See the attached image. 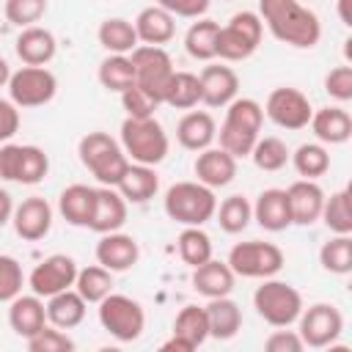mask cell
<instances>
[{
    "label": "cell",
    "instance_id": "cell-16",
    "mask_svg": "<svg viewBox=\"0 0 352 352\" xmlns=\"http://www.w3.org/2000/svg\"><path fill=\"white\" fill-rule=\"evenodd\" d=\"M52 217H55V212H52V206H50L47 198H41V195H28V198H22V204L14 206L11 226H14V231H16L19 239H25V242H38V239H44V236L50 234Z\"/></svg>",
    "mask_w": 352,
    "mask_h": 352
},
{
    "label": "cell",
    "instance_id": "cell-51",
    "mask_svg": "<svg viewBox=\"0 0 352 352\" xmlns=\"http://www.w3.org/2000/svg\"><path fill=\"white\" fill-rule=\"evenodd\" d=\"M212 0H157V6H162L168 14L182 16V19H198L209 11Z\"/></svg>",
    "mask_w": 352,
    "mask_h": 352
},
{
    "label": "cell",
    "instance_id": "cell-37",
    "mask_svg": "<svg viewBox=\"0 0 352 352\" xmlns=\"http://www.w3.org/2000/svg\"><path fill=\"white\" fill-rule=\"evenodd\" d=\"M212 220H217L220 231H226V234H242L253 220V204L239 192L228 195V198H223L217 204Z\"/></svg>",
    "mask_w": 352,
    "mask_h": 352
},
{
    "label": "cell",
    "instance_id": "cell-35",
    "mask_svg": "<svg viewBox=\"0 0 352 352\" xmlns=\"http://www.w3.org/2000/svg\"><path fill=\"white\" fill-rule=\"evenodd\" d=\"M201 102V82L198 74L192 72H173L165 94H162V104L173 107V110H192Z\"/></svg>",
    "mask_w": 352,
    "mask_h": 352
},
{
    "label": "cell",
    "instance_id": "cell-39",
    "mask_svg": "<svg viewBox=\"0 0 352 352\" xmlns=\"http://www.w3.org/2000/svg\"><path fill=\"white\" fill-rule=\"evenodd\" d=\"M319 264L330 275H349L352 272V236L349 234H333L319 248Z\"/></svg>",
    "mask_w": 352,
    "mask_h": 352
},
{
    "label": "cell",
    "instance_id": "cell-45",
    "mask_svg": "<svg viewBox=\"0 0 352 352\" xmlns=\"http://www.w3.org/2000/svg\"><path fill=\"white\" fill-rule=\"evenodd\" d=\"M25 344H28L30 352H74V349H77L74 338H72L66 330H60V327H55V324H50V322H47L36 336L25 338Z\"/></svg>",
    "mask_w": 352,
    "mask_h": 352
},
{
    "label": "cell",
    "instance_id": "cell-44",
    "mask_svg": "<svg viewBox=\"0 0 352 352\" xmlns=\"http://www.w3.org/2000/svg\"><path fill=\"white\" fill-rule=\"evenodd\" d=\"M176 248L182 261L190 267H198L206 258H212V236L204 231V226H184L176 239Z\"/></svg>",
    "mask_w": 352,
    "mask_h": 352
},
{
    "label": "cell",
    "instance_id": "cell-4",
    "mask_svg": "<svg viewBox=\"0 0 352 352\" xmlns=\"http://www.w3.org/2000/svg\"><path fill=\"white\" fill-rule=\"evenodd\" d=\"M77 154L82 168L104 187H116L124 176V170L129 168V160L121 148V143L116 138H110L107 132H88L80 138L77 143Z\"/></svg>",
    "mask_w": 352,
    "mask_h": 352
},
{
    "label": "cell",
    "instance_id": "cell-50",
    "mask_svg": "<svg viewBox=\"0 0 352 352\" xmlns=\"http://www.w3.org/2000/svg\"><path fill=\"white\" fill-rule=\"evenodd\" d=\"M264 349L267 352H302L305 344L300 338L297 330H286V327H278L275 333H270L264 338Z\"/></svg>",
    "mask_w": 352,
    "mask_h": 352
},
{
    "label": "cell",
    "instance_id": "cell-42",
    "mask_svg": "<svg viewBox=\"0 0 352 352\" xmlns=\"http://www.w3.org/2000/svg\"><path fill=\"white\" fill-rule=\"evenodd\" d=\"M289 146L280 140V138H275V135H258V140L253 143V148H250V160H253V165L258 168V170H264V173H275V170H280V168H286L289 165Z\"/></svg>",
    "mask_w": 352,
    "mask_h": 352
},
{
    "label": "cell",
    "instance_id": "cell-31",
    "mask_svg": "<svg viewBox=\"0 0 352 352\" xmlns=\"http://www.w3.org/2000/svg\"><path fill=\"white\" fill-rule=\"evenodd\" d=\"M116 190L124 195L126 204H146L157 195L160 190V176L151 165H138V162H129V168L124 170L121 182L116 184Z\"/></svg>",
    "mask_w": 352,
    "mask_h": 352
},
{
    "label": "cell",
    "instance_id": "cell-27",
    "mask_svg": "<svg viewBox=\"0 0 352 352\" xmlns=\"http://www.w3.org/2000/svg\"><path fill=\"white\" fill-rule=\"evenodd\" d=\"M126 223V201L116 187H96V204H94V214L88 228L96 234H107V231H118Z\"/></svg>",
    "mask_w": 352,
    "mask_h": 352
},
{
    "label": "cell",
    "instance_id": "cell-13",
    "mask_svg": "<svg viewBox=\"0 0 352 352\" xmlns=\"http://www.w3.org/2000/svg\"><path fill=\"white\" fill-rule=\"evenodd\" d=\"M129 58H132V66H135V85H140L143 91H148V94L162 104L165 85H168L170 74L176 72L170 55L165 52V47L138 44V47L129 52Z\"/></svg>",
    "mask_w": 352,
    "mask_h": 352
},
{
    "label": "cell",
    "instance_id": "cell-12",
    "mask_svg": "<svg viewBox=\"0 0 352 352\" xmlns=\"http://www.w3.org/2000/svg\"><path fill=\"white\" fill-rule=\"evenodd\" d=\"M8 99L22 107H44L58 94V77L47 66H19L8 80Z\"/></svg>",
    "mask_w": 352,
    "mask_h": 352
},
{
    "label": "cell",
    "instance_id": "cell-32",
    "mask_svg": "<svg viewBox=\"0 0 352 352\" xmlns=\"http://www.w3.org/2000/svg\"><path fill=\"white\" fill-rule=\"evenodd\" d=\"M47 322L60 327V330H72L77 324H82L85 319V311H88V302L77 294V289H63L52 297H47Z\"/></svg>",
    "mask_w": 352,
    "mask_h": 352
},
{
    "label": "cell",
    "instance_id": "cell-17",
    "mask_svg": "<svg viewBox=\"0 0 352 352\" xmlns=\"http://www.w3.org/2000/svg\"><path fill=\"white\" fill-rule=\"evenodd\" d=\"M94 256H96V264H102L104 270H110L116 275V272L132 270L140 261V245H138V239L132 234H124L118 228V231L99 234Z\"/></svg>",
    "mask_w": 352,
    "mask_h": 352
},
{
    "label": "cell",
    "instance_id": "cell-7",
    "mask_svg": "<svg viewBox=\"0 0 352 352\" xmlns=\"http://www.w3.org/2000/svg\"><path fill=\"white\" fill-rule=\"evenodd\" d=\"M264 36V25L261 16L256 11H236L226 25H220L217 33V58L226 63H236V60H248Z\"/></svg>",
    "mask_w": 352,
    "mask_h": 352
},
{
    "label": "cell",
    "instance_id": "cell-53",
    "mask_svg": "<svg viewBox=\"0 0 352 352\" xmlns=\"http://www.w3.org/2000/svg\"><path fill=\"white\" fill-rule=\"evenodd\" d=\"M14 198H11V192L6 190V187H0V228L3 226H8L11 223V214H14Z\"/></svg>",
    "mask_w": 352,
    "mask_h": 352
},
{
    "label": "cell",
    "instance_id": "cell-3",
    "mask_svg": "<svg viewBox=\"0 0 352 352\" xmlns=\"http://www.w3.org/2000/svg\"><path fill=\"white\" fill-rule=\"evenodd\" d=\"M118 143H121L129 162L151 165V168H157L168 157V148H170L168 132L154 116H148V118H129L126 116L121 121Z\"/></svg>",
    "mask_w": 352,
    "mask_h": 352
},
{
    "label": "cell",
    "instance_id": "cell-24",
    "mask_svg": "<svg viewBox=\"0 0 352 352\" xmlns=\"http://www.w3.org/2000/svg\"><path fill=\"white\" fill-rule=\"evenodd\" d=\"M8 324L19 338H30L36 336L44 324H47V305L44 297L38 294H16L8 302Z\"/></svg>",
    "mask_w": 352,
    "mask_h": 352
},
{
    "label": "cell",
    "instance_id": "cell-36",
    "mask_svg": "<svg viewBox=\"0 0 352 352\" xmlns=\"http://www.w3.org/2000/svg\"><path fill=\"white\" fill-rule=\"evenodd\" d=\"M289 162L294 165L297 176L300 179H319L330 170V151L324 143L314 140V143H300L292 154H289Z\"/></svg>",
    "mask_w": 352,
    "mask_h": 352
},
{
    "label": "cell",
    "instance_id": "cell-34",
    "mask_svg": "<svg viewBox=\"0 0 352 352\" xmlns=\"http://www.w3.org/2000/svg\"><path fill=\"white\" fill-rule=\"evenodd\" d=\"M96 38L102 44V50H107V55H129L140 41L135 33V25L124 16H107L99 22Z\"/></svg>",
    "mask_w": 352,
    "mask_h": 352
},
{
    "label": "cell",
    "instance_id": "cell-56",
    "mask_svg": "<svg viewBox=\"0 0 352 352\" xmlns=\"http://www.w3.org/2000/svg\"><path fill=\"white\" fill-rule=\"evenodd\" d=\"M8 80H11V66H8V60L0 55V88H6Z\"/></svg>",
    "mask_w": 352,
    "mask_h": 352
},
{
    "label": "cell",
    "instance_id": "cell-48",
    "mask_svg": "<svg viewBox=\"0 0 352 352\" xmlns=\"http://www.w3.org/2000/svg\"><path fill=\"white\" fill-rule=\"evenodd\" d=\"M118 96H121V107H124V113H126L129 118H148V116H154L157 107H160V102H157L148 91H143L140 85H129V88L121 91Z\"/></svg>",
    "mask_w": 352,
    "mask_h": 352
},
{
    "label": "cell",
    "instance_id": "cell-33",
    "mask_svg": "<svg viewBox=\"0 0 352 352\" xmlns=\"http://www.w3.org/2000/svg\"><path fill=\"white\" fill-rule=\"evenodd\" d=\"M217 33H220V22L198 16L184 33V52L192 60H204V63L214 60L217 58Z\"/></svg>",
    "mask_w": 352,
    "mask_h": 352
},
{
    "label": "cell",
    "instance_id": "cell-2",
    "mask_svg": "<svg viewBox=\"0 0 352 352\" xmlns=\"http://www.w3.org/2000/svg\"><path fill=\"white\" fill-rule=\"evenodd\" d=\"M261 124H264V107L250 96H236L234 102L226 104V118L214 140H220V148H226L231 157L245 160L250 157V148L261 135Z\"/></svg>",
    "mask_w": 352,
    "mask_h": 352
},
{
    "label": "cell",
    "instance_id": "cell-26",
    "mask_svg": "<svg viewBox=\"0 0 352 352\" xmlns=\"http://www.w3.org/2000/svg\"><path fill=\"white\" fill-rule=\"evenodd\" d=\"M135 33L140 44H154V47H165L168 41H173L176 36V16L168 14L162 6H146L140 8V14L135 16Z\"/></svg>",
    "mask_w": 352,
    "mask_h": 352
},
{
    "label": "cell",
    "instance_id": "cell-54",
    "mask_svg": "<svg viewBox=\"0 0 352 352\" xmlns=\"http://www.w3.org/2000/svg\"><path fill=\"white\" fill-rule=\"evenodd\" d=\"M162 352H192V346L184 341V338H179V336H173L170 333V338L168 341H162V346H160Z\"/></svg>",
    "mask_w": 352,
    "mask_h": 352
},
{
    "label": "cell",
    "instance_id": "cell-8",
    "mask_svg": "<svg viewBox=\"0 0 352 352\" xmlns=\"http://www.w3.org/2000/svg\"><path fill=\"white\" fill-rule=\"evenodd\" d=\"M99 311V324L102 330H107L116 341L121 344H129V341H138L146 330V311L138 300H132L129 294H116L110 292L104 300L96 302Z\"/></svg>",
    "mask_w": 352,
    "mask_h": 352
},
{
    "label": "cell",
    "instance_id": "cell-47",
    "mask_svg": "<svg viewBox=\"0 0 352 352\" xmlns=\"http://www.w3.org/2000/svg\"><path fill=\"white\" fill-rule=\"evenodd\" d=\"M28 278L22 272V264L8 256V253H0V302H11L16 294H22Z\"/></svg>",
    "mask_w": 352,
    "mask_h": 352
},
{
    "label": "cell",
    "instance_id": "cell-38",
    "mask_svg": "<svg viewBox=\"0 0 352 352\" xmlns=\"http://www.w3.org/2000/svg\"><path fill=\"white\" fill-rule=\"evenodd\" d=\"M99 85L110 94H121L126 91L129 85H135V66H132V58L129 55H107L102 63H99Z\"/></svg>",
    "mask_w": 352,
    "mask_h": 352
},
{
    "label": "cell",
    "instance_id": "cell-41",
    "mask_svg": "<svg viewBox=\"0 0 352 352\" xmlns=\"http://www.w3.org/2000/svg\"><path fill=\"white\" fill-rule=\"evenodd\" d=\"M173 336L184 338L192 349H198L209 338V322L204 305H184L173 319Z\"/></svg>",
    "mask_w": 352,
    "mask_h": 352
},
{
    "label": "cell",
    "instance_id": "cell-40",
    "mask_svg": "<svg viewBox=\"0 0 352 352\" xmlns=\"http://www.w3.org/2000/svg\"><path fill=\"white\" fill-rule=\"evenodd\" d=\"M74 289L85 302H99L113 292V272L104 270L102 264L80 267L74 278Z\"/></svg>",
    "mask_w": 352,
    "mask_h": 352
},
{
    "label": "cell",
    "instance_id": "cell-52",
    "mask_svg": "<svg viewBox=\"0 0 352 352\" xmlns=\"http://www.w3.org/2000/svg\"><path fill=\"white\" fill-rule=\"evenodd\" d=\"M19 132V107L0 96V143H8L14 135Z\"/></svg>",
    "mask_w": 352,
    "mask_h": 352
},
{
    "label": "cell",
    "instance_id": "cell-18",
    "mask_svg": "<svg viewBox=\"0 0 352 352\" xmlns=\"http://www.w3.org/2000/svg\"><path fill=\"white\" fill-rule=\"evenodd\" d=\"M198 82H201V102L212 110L226 107L239 96V77L231 66L209 63L198 72Z\"/></svg>",
    "mask_w": 352,
    "mask_h": 352
},
{
    "label": "cell",
    "instance_id": "cell-10",
    "mask_svg": "<svg viewBox=\"0 0 352 352\" xmlns=\"http://www.w3.org/2000/svg\"><path fill=\"white\" fill-rule=\"evenodd\" d=\"M50 173V157L33 143H3L0 146V179L25 187L41 184Z\"/></svg>",
    "mask_w": 352,
    "mask_h": 352
},
{
    "label": "cell",
    "instance_id": "cell-14",
    "mask_svg": "<svg viewBox=\"0 0 352 352\" xmlns=\"http://www.w3.org/2000/svg\"><path fill=\"white\" fill-rule=\"evenodd\" d=\"M311 99L300 91V88H292V85H280V88H272L267 102H264V116L280 126V129H289V132H297V129H305L308 121H311Z\"/></svg>",
    "mask_w": 352,
    "mask_h": 352
},
{
    "label": "cell",
    "instance_id": "cell-11",
    "mask_svg": "<svg viewBox=\"0 0 352 352\" xmlns=\"http://www.w3.org/2000/svg\"><path fill=\"white\" fill-rule=\"evenodd\" d=\"M294 324L305 346L324 349V346H333L344 333V314L333 302H314L308 308L302 305Z\"/></svg>",
    "mask_w": 352,
    "mask_h": 352
},
{
    "label": "cell",
    "instance_id": "cell-9",
    "mask_svg": "<svg viewBox=\"0 0 352 352\" xmlns=\"http://www.w3.org/2000/svg\"><path fill=\"white\" fill-rule=\"evenodd\" d=\"M226 264L231 267V272L236 278H272L283 270L286 256L275 242H261V239H250V242H236L228 250Z\"/></svg>",
    "mask_w": 352,
    "mask_h": 352
},
{
    "label": "cell",
    "instance_id": "cell-15",
    "mask_svg": "<svg viewBox=\"0 0 352 352\" xmlns=\"http://www.w3.org/2000/svg\"><path fill=\"white\" fill-rule=\"evenodd\" d=\"M77 261L72 258V256H66V253H52V256H47V258H41L33 270H30V275H28V286H30V292L33 294H38V297H52V294H58V292H63V289H72L74 286V278H77Z\"/></svg>",
    "mask_w": 352,
    "mask_h": 352
},
{
    "label": "cell",
    "instance_id": "cell-25",
    "mask_svg": "<svg viewBox=\"0 0 352 352\" xmlns=\"http://www.w3.org/2000/svg\"><path fill=\"white\" fill-rule=\"evenodd\" d=\"M253 220L264 231H270V234L286 231L292 226V212H289L286 190H280V187L261 190L258 198H256V204H253Z\"/></svg>",
    "mask_w": 352,
    "mask_h": 352
},
{
    "label": "cell",
    "instance_id": "cell-29",
    "mask_svg": "<svg viewBox=\"0 0 352 352\" xmlns=\"http://www.w3.org/2000/svg\"><path fill=\"white\" fill-rule=\"evenodd\" d=\"M204 311H206V322H209V338L231 341L242 330V308L228 294L226 297H212L204 305Z\"/></svg>",
    "mask_w": 352,
    "mask_h": 352
},
{
    "label": "cell",
    "instance_id": "cell-23",
    "mask_svg": "<svg viewBox=\"0 0 352 352\" xmlns=\"http://www.w3.org/2000/svg\"><path fill=\"white\" fill-rule=\"evenodd\" d=\"M214 138H217V121L206 110H190L176 124V140L187 151L198 154V151L209 148L214 143Z\"/></svg>",
    "mask_w": 352,
    "mask_h": 352
},
{
    "label": "cell",
    "instance_id": "cell-28",
    "mask_svg": "<svg viewBox=\"0 0 352 352\" xmlns=\"http://www.w3.org/2000/svg\"><path fill=\"white\" fill-rule=\"evenodd\" d=\"M190 280H192V289H195L201 297L212 300V297H226V294H231L236 275L231 272V267H228L226 261H220V258H206L204 264L192 267V278H190Z\"/></svg>",
    "mask_w": 352,
    "mask_h": 352
},
{
    "label": "cell",
    "instance_id": "cell-21",
    "mask_svg": "<svg viewBox=\"0 0 352 352\" xmlns=\"http://www.w3.org/2000/svg\"><path fill=\"white\" fill-rule=\"evenodd\" d=\"M14 50H16V58L25 66H47L58 52V38L50 28L30 25V28L19 30V36L14 41Z\"/></svg>",
    "mask_w": 352,
    "mask_h": 352
},
{
    "label": "cell",
    "instance_id": "cell-6",
    "mask_svg": "<svg viewBox=\"0 0 352 352\" xmlns=\"http://www.w3.org/2000/svg\"><path fill=\"white\" fill-rule=\"evenodd\" d=\"M253 308L270 327H292L302 311V294L286 283L272 278H264L261 286L253 292Z\"/></svg>",
    "mask_w": 352,
    "mask_h": 352
},
{
    "label": "cell",
    "instance_id": "cell-1",
    "mask_svg": "<svg viewBox=\"0 0 352 352\" xmlns=\"http://www.w3.org/2000/svg\"><path fill=\"white\" fill-rule=\"evenodd\" d=\"M256 14L261 16V25L272 33V38L294 50H311L322 38V22L316 11H311L300 0H258Z\"/></svg>",
    "mask_w": 352,
    "mask_h": 352
},
{
    "label": "cell",
    "instance_id": "cell-55",
    "mask_svg": "<svg viewBox=\"0 0 352 352\" xmlns=\"http://www.w3.org/2000/svg\"><path fill=\"white\" fill-rule=\"evenodd\" d=\"M336 3H338V19H341V25L344 28H352V11H349L352 0H336Z\"/></svg>",
    "mask_w": 352,
    "mask_h": 352
},
{
    "label": "cell",
    "instance_id": "cell-20",
    "mask_svg": "<svg viewBox=\"0 0 352 352\" xmlns=\"http://www.w3.org/2000/svg\"><path fill=\"white\" fill-rule=\"evenodd\" d=\"M292 226H314L324 206V190L316 179H297L286 187Z\"/></svg>",
    "mask_w": 352,
    "mask_h": 352
},
{
    "label": "cell",
    "instance_id": "cell-22",
    "mask_svg": "<svg viewBox=\"0 0 352 352\" xmlns=\"http://www.w3.org/2000/svg\"><path fill=\"white\" fill-rule=\"evenodd\" d=\"M314 138L324 146H341L352 138V116L341 104H327L311 113L308 121Z\"/></svg>",
    "mask_w": 352,
    "mask_h": 352
},
{
    "label": "cell",
    "instance_id": "cell-49",
    "mask_svg": "<svg viewBox=\"0 0 352 352\" xmlns=\"http://www.w3.org/2000/svg\"><path fill=\"white\" fill-rule=\"evenodd\" d=\"M324 94L341 104L352 99V66L349 63L336 66L324 74Z\"/></svg>",
    "mask_w": 352,
    "mask_h": 352
},
{
    "label": "cell",
    "instance_id": "cell-5",
    "mask_svg": "<svg viewBox=\"0 0 352 352\" xmlns=\"http://www.w3.org/2000/svg\"><path fill=\"white\" fill-rule=\"evenodd\" d=\"M165 214L179 226H206L214 217L217 198L214 190L201 182H176L165 190L162 198Z\"/></svg>",
    "mask_w": 352,
    "mask_h": 352
},
{
    "label": "cell",
    "instance_id": "cell-30",
    "mask_svg": "<svg viewBox=\"0 0 352 352\" xmlns=\"http://www.w3.org/2000/svg\"><path fill=\"white\" fill-rule=\"evenodd\" d=\"M94 204H96V187L88 184H69L60 198H58V212L69 226L77 228H88L91 214H94Z\"/></svg>",
    "mask_w": 352,
    "mask_h": 352
},
{
    "label": "cell",
    "instance_id": "cell-19",
    "mask_svg": "<svg viewBox=\"0 0 352 352\" xmlns=\"http://www.w3.org/2000/svg\"><path fill=\"white\" fill-rule=\"evenodd\" d=\"M192 173H195V182L212 187V190H220V187H228L236 176V157H231L226 148H204L195 154V162H192Z\"/></svg>",
    "mask_w": 352,
    "mask_h": 352
},
{
    "label": "cell",
    "instance_id": "cell-43",
    "mask_svg": "<svg viewBox=\"0 0 352 352\" xmlns=\"http://www.w3.org/2000/svg\"><path fill=\"white\" fill-rule=\"evenodd\" d=\"M319 220L327 226L330 234H352V206H349V190L346 187L330 192V198L324 195V206H322Z\"/></svg>",
    "mask_w": 352,
    "mask_h": 352
},
{
    "label": "cell",
    "instance_id": "cell-46",
    "mask_svg": "<svg viewBox=\"0 0 352 352\" xmlns=\"http://www.w3.org/2000/svg\"><path fill=\"white\" fill-rule=\"evenodd\" d=\"M3 14L14 28H30L38 25V19L47 14V0H6Z\"/></svg>",
    "mask_w": 352,
    "mask_h": 352
}]
</instances>
